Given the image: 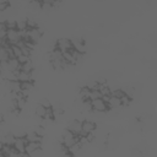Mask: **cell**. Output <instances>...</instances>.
Listing matches in <instances>:
<instances>
[{"instance_id": "obj_1", "label": "cell", "mask_w": 157, "mask_h": 157, "mask_svg": "<svg viewBox=\"0 0 157 157\" xmlns=\"http://www.w3.org/2000/svg\"><path fill=\"white\" fill-rule=\"evenodd\" d=\"M78 135H75L74 132H71L69 129H66L65 131H64V134H63V136H61V144H63V146H65V147H71L72 145H75L76 142H78Z\"/></svg>"}, {"instance_id": "obj_2", "label": "cell", "mask_w": 157, "mask_h": 157, "mask_svg": "<svg viewBox=\"0 0 157 157\" xmlns=\"http://www.w3.org/2000/svg\"><path fill=\"white\" fill-rule=\"evenodd\" d=\"M42 33H43V29L39 28V26L37 27H32V28H27V37H28V42L33 43V44H37L42 37Z\"/></svg>"}, {"instance_id": "obj_3", "label": "cell", "mask_w": 157, "mask_h": 157, "mask_svg": "<svg viewBox=\"0 0 157 157\" xmlns=\"http://www.w3.org/2000/svg\"><path fill=\"white\" fill-rule=\"evenodd\" d=\"M91 108H92V112H96V113H104L108 110L107 102L102 97L92 99L91 101Z\"/></svg>"}, {"instance_id": "obj_4", "label": "cell", "mask_w": 157, "mask_h": 157, "mask_svg": "<svg viewBox=\"0 0 157 157\" xmlns=\"http://www.w3.org/2000/svg\"><path fill=\"white\" fill-rule=\"evenodd\" d=\"M26 144H27V140L25 136H17L13 141V147L15 150L18 152L20 156H28L26 152H25V147H26Z\"/></svg>"}, {"instance_id": "obj_5", "label": "cell", "mask_w": 157, "mask_h": 157, "mask_svg": "<svg viewBox=\"0 0 157 157\" xmlns=\"http://www.w3.org/2000/svg\"><path fill=\"white\" fill-rule=\"evenodd\" d=\"M6 40L10 45H13V44H17L21 39V36H20V31L17 28H11V29H7L6 32Z\"/></svg>"}, {"instance_id": "obj_6", "label": "cell", "mask_w": 157, "mask_h": 157, "mask_svg": "<svg viewBox=\"0 0 157 157\" xmlns=\"http://www.w3.org/2000/svg\"><path fill=\"white\" fill-rule=\"evenodd\" d=\"M96 130V124L92 120H83L82 121V130L80 132V135L82 136H87L91 132H94Z\"/></svg>"}, {"instance_id": "obj_7", "label": "cell", "mask_w": 157, "mask_h": 157, "mask_svg": "<svg viewBox=\"0 0 157 157\" xmlns=\"http://www.w3.org/2000/svg\"><path fill=\"white\" fill-rule=\"evenodd\" d=\"M42 147V142H34V141H28L26 144L25 147V152L29 156V155H36Z\"/></svg>"}, {"instance_id": "obj_8", "label": "cell", "mask_w": 157, "mask_h": 157, "mask_svg": "<svg viewBox=\"0 0 157 157\" xmlns=\"http://www.w3.org/2000/svg\"><path fill=\"white\" fill-rule=\"evenodd\" d=\"M59 50H61L63 53L66 52V50H70L72 48V44H71V39L69 38H60L56 40V45H55Z\"/></svg>"}, {"instance_id": "obj_9", "label": "cell", "mask_w": 157, "mask_h": 157, "mask_svg": "<svg viewBox=\"0 0 157 157\" xmlns=\"http://www.w3.org/2000/svg\"><path fill=\"white\" fill-rule=\"evenodd\" d=\"M16 75V80L20 82H25V81H33V74L32 72H27L23 70H17L13 71Z\"/></svg>"}, {"instance_id": "obj_10", "label": "cell", "mask_w": 157, "mask_h": 157, "mask_svg": "<svg viewBox=\"0 0 157 157\" xmlns=\"http://www.w3.org/2000/svg\"><path fill=\"white\" fill-rule=\"evenodd\" d=\"M71 44H72V48L75 50H77L78 53L83 54L86 52V45H85V40L82 38H72L71 39Z\"/></svg>"}, {"instance_id": "obj_11", "label": "cell", "mask_w": 157, "mask_h": 157, "mask_svg": "<svg viewBox=\"0 0 157 157\" xmlns=\"http://www.w3.org/2000/svg\"><path fill=\"white\" fill-rule=\"evenodd\" d=\"M67 129H69L71 132H74L75 135H80V132H81V130H82V121L78 120V119H75V120H72V121L69 124Z\"/></svg>"}, {"instance_id": "obj_12", "label": "cell", "mask_w": 157, "mask_h": 157, "mask_svg": "<svg viewBox=\"0 0 157 157\" xmlns=\"http://www.w3.org/2000/svg\"><path fill=\"white\" fill-rule=\"evenodd\" d=\"M107 105H108V109H117V108L121 107L120 98L109 94V96H108V99H107Z\"/></svg>"}, {"instance_id": "obj_13", "label": "cell", "mask_w": 157, "mask_h": 157, "mask_svg": "<svg viewBox=\"0 0 157 157\" xmlns=\"http://www.w3.org/2000/svg\"><path fill=\"white\" fill-rule=\"evenodd\" d=\"M6 65H7V69H9L10 71H17V70H20V66H21L20 61H18L17 58H15V56L9 58V60L6 61Z\"/></svg>"}, {"instance_id": "obj_14", "label": "cell", "mask_w": 157, "mask_h": 157, "mask_svg": "<svg viewBox=\"0 0 157 157\" xmlns=\"http://www.w3.org/2000/svg\"><path fill=\"white\" fill-rule=\"evenodd\" d=\"M34 88V85H33V81H25V82H21V93L27 97L28 93Z\"/></svg>"}, {"instance_id": "obj_15", "label": "cell", "mask_w": 157, "mask_h": 157, "mask_svg": "<svg viewBox=\"0 0 157 157\" xmlns=\"http://www.w3.org/2000/svg\"><path fill=\"white\" fill-rule=\"evenodd\" d=\"M63 56H64V60H65L69 65H75V64H77V63H76V58L72 55V53H71L70 50L64 52V53H63Z\"/></svg>"}, {"instance_id": "obj_16", "label": "cell", "mask_w": 157, "mask_h": 157, "mask_svg": "<svg viewBox=\"0 0 157 157\" xmlns=\"http://www.w3.org/2000/svg\"><path fill=\"white\" fill-rule=\"evenodd\" d=\"M25 137H26L27 142H28V141H34V142H42V140H43V137H42V136H39V135H37V134H36L34 131H31V132H26Z\"/></svg>"}, {"instance_id": "obj_17", "label": "cell", "mask_w": 157, "mask_h": 157, "mask_svg": "<svg viewBox=\"0 0 157 157\" xmlns=\"http://www.w3.org/2000/svg\"><path fill=\"white\" fill-rule=\"evenodd\" d=\"M90 92H91V90H90L88 87H86V86L81 87V90H80V92H78L81 102H82V101H88V99H90ZM90 101H91V99H90Z\"/></svg>"}, {"instance_id": "obj_18", "label": "cell", "mask_w": 157, "mask_h": 157, "mask_svg": "<svg viewBox=\"0 0 157 157\" xmlns=\"http://www.w3.org/2000/svg\"><path fill=\"white\" fill-rule=\"evenodd\" d=\"M34 113H36V117H37V118L43 119V118L45 117V114H47V108H45V107H43V105L39 103V104L36 107Z\"/></svg>"}, {"instance_id": "obj_19", "label": "cell", "mask_w": 157, "mask_h": 157, "mask_svg": "<svg viewBox=\"0 0 157 157\" xmlns=\"http://www.w3.org/2000/svg\"><path fill=\"white\" fill-rule=\"evenodd\" d=\"M15 139H16V136L12 134V132H10V134H6V135H4L0 140L2 141V144H6V145H13V141H15Z\"/></svg>"}, {"instance_id": "obj_20", "label": "cell", "mask_w": 157, "mask_h": 157, "mask_svg": "<svg viewBox=\"0 0 157 157\" xmlns=\"http://www.w3.org/2000/svg\"><path fill=\"white\" fill-rule=\"evenodd\" d=\"M20 70H23V71H27V72H32V71H33V64H32V61L28 60V61L21 64Z\"/></svg>"}, {"instance_id": "obj_21", "label": "cell", "mask_w": 157, "mask_h": 157, "mask_svg": "<svg viewBox=\"0 0 157 157\" xmlns=\"http://www.w3.org/2000/svg\"><path fill=\"white\" fill-rule=\"evenodd\" d=\"M16 28L18 31H23L27 29V20L22 18V20H16Z\"/></svg>"}, {"instance_id": "obj_22", "label": "cell", "mask_w": 157, "mask_h": 157, "mask_svg": "<svg viewBox=\"0 0 157 157\" xmlns=\"http://www.w3.org/2000/svg\"><path fill=\"white\" fill-rule=\"evenodd\" d=\"M99 97H102V93L99 92V90H97V88L91 90V92H90V99L91 101L92 99H96V98H99Z\"/></svg>"}, {"instance_id": "obj_23", "label": "cell", "mask_w": 157, "mask_h": 157, "mask_svg": "<svg viewBox=\"0 0 157 157\" xmlns=\"http://www.w3.org/2000/svg\"><path fill=\"white\" fill-rule=\"evenodd\" d=\"M11 49H12V55H13L15 58H18V56L22 54V52H21V48H20L18 45H16V44L11 45Z\"/></svg>"}, {"instance_id": "obj_24", "label": "cell", "mask_w": 157, "mask_h": 157, "mask_svg": "<svg viewBox=\"0 0 157 157\" xmlns=\"http://www.w3.org/2000/svg\"><path fill=\"white\" fill-rule=\"evenodd\" d=\"M6 32H7V27H6L5 22H0V38H5Z\"/></svg>"}, {"instance_id": "obj_25", "label": "cell", "mask_w": 157, "mask_h": 157, "mask_svg": "<svg viewBox=\"0 0 157 157\" xmlns=\"http://www.w3.org/2000/svg\"><path fill=\"white\" fill-rule=\"evenodd\" d=\"M37 135H39V136H44V134H45V130H44V126L43 125H38V126H36L34 128V130H33Z\"/></svg>"}, {"instance_id": "obj_26", "label": "cell", "mask_w": 157, "mask_h": 157, "mask_svg": "<svg viewBox=\"0 0 157 157\" xmlns=\"http://www.w3.org/2000/svg\"><path fill=\"white\" fill-rule=\"evenodd\" d=\"M5 25H6L7 29L16 28V20H6V21H5Z\"/></svg>"}, {"instance_id": "obj_27", "label": "cell", "mask_w": 157, "mask_h": 157, "mask_svg": "<svg viewBox=\"0 0 157 157\" xmlns=\"http://www.w3.org/2000/svg\"><path fill=\"white\" fill-rule=\"evenodd\" d=\"M38 23L37 21H34L33 18H27V28H32V27H37Z\"/></svg>"}, {"instance_id": "obj_28", "label": "cell", "mask_w": 157, "mask_h": 157, "mask_svg": "<svg viewBox=\"0 0 157 157\" xmlns=\"http://www.w3.org/2000/svg\"><path fill=\"white\" fill-rule=\"evenodd\" d=\"M97 86H98V81H90L86 85V87H88L90 90H94V88H97Z\"/></svg>"}, {"instance_id": "obj_29", "label": "cell", "mask_w": 157, "mask_h": 157, "mask_svg": "<svg viewBox=\"0 0 157 157\" xmlns=\"http://www.w3.org/2000/svg\"><path fill=\"white\" fill-rule=\"evenodd\" d=\"M17 60L20 61V64H23V63H26V61H28V60H31L29 59V56H27V55H23V54H21L18 58H17Z\"/></svg>"}, {"instance_id": "obj_30", "label": "cell", "mask_w": 157, "mask_h": 157, "mask_svg": "<svg viewBox=\"0 0 157 157\" xmlns=\"http://www.w3.org/2000/svg\"><path fill=\"white\" fill-rule=\"evenodd\" d=\"M40 104H42L43 107H45V108H50V107H52V103H50L49 99H47V98H43L42 102H40Z\"/></svg>"}, {"instance_id": "obj_31", "label": "cell", "mask_w": 157, "mask_h": 157, "mask_svg": "<svg viewBox=\"0 0 157 157\" xmlns=\"http://www.w3.org/2000/svg\"><path fill=\"white\" fill-rule=\"evenodd\" d=\"M42 2H45V4H50V5H54L55 4V1H58V0H40Z\"/></svg>"}, {"instance_id": "obj_32", "label": "cell", "mask_w": 157, "mask_h": 157, "mask_svg": "<svg viewBox=\"0 0 157 157\" xmlns=\"http://www.w3.org/2000/svg\"><path fill=\"white\" fill-rule=\"evenodd\" d=\"M2 120H4V115H2V114H0V123H1Z\"/></svg>"}, {"instance_id": "obj_33", "label": "cell", "mask_w": 157, "mask_h": 157, "mask_svg": "<svg viewBox=\"0 0 157 157\" xmlns=\"http://www.w3.org/2000/svg\"><path fill=\"white\" fill-rule=\"evenodd\" d=\"M2 145H4V144H2V141L0 140V151H1V148H2Z\"/></svg>"}, {"instance_id": "obj_34", "label": "cell", "mask_w": 157, "mask_h": 157, "mask_svg": "<svg viewBox=\"0 0 157 157\" xmlns=\"http://www.w3.org/2000/svg\"><path fill=\"white\" fill-rule=\"evenodd\" d=\"M0 156H2V153H1V151H0Z\"/></svg>"}]
</instances>
